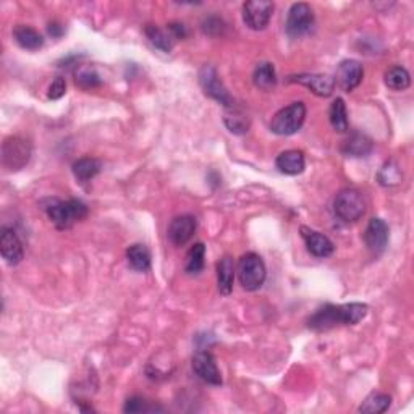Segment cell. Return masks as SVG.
I'll use <instances>...</instances> for the list:
<instances>
[{
    "label": "cell",
    "instance_id": "1",
    "mask_svg": "<svg viewBox=\"0 0 414 414\" xmlns=\"http://www.w3.org/2000/svg\"><path fill=\"white\" fill-rule=\"evenodd\" d=\"M368 304H325L308 319V327L316 332H327L340 325H356L368 316Z\"/></svg>",
    "mask_w": 414,
    "mask_h": 414
},
{
    "label": "cell",
    "instance_id": "2",
    "mask_svg": "<svg viewBox=\"0 0 414 414\" xmlns=\"http://www.w3.org/2000/svg\"><path fill=\"white\" fill-rule=\"evenodd\" d=\"M42 211L47 214L51 222L56 225L58 230L72 228L77 222H82L88 217L89 209L79 199H63L47 198L41 202Z\"/></svg>",
    "mask_w": 414,
    "mask_h": 414
},
{
    "label": "cell",
    "instance_id": "3",
    "mask_svg": "<svg viewBox=\"0 0 414 414\" xmlns=\"http://www.w3.org/2000/svg\"><path fill=\"white\" fill-rule=\"evenodd\" d=\"M366 212L364 195L356 188H345L333 199V214L343 224L358 222Z\"/></svg>",
    "mask_w": 414,
    "mask_h": 414
},
{
    "label": "cell",
    "instance_id": "4",
    "mask_svg": "<svg viewBox=\"0 0 414 414\" xmlns=\"http://www.w3.org/2000/svg\"><path fill=\"white\" fill-rule=\"evenodd\" d=\"M236 272H238L240 285L246 292H257L264 285L267 277L264 261L256 252H246L241 256Z\"/></svg>",
    "mask_w": 414,
    "mask_h": 414
},
{
    "label": "cell",
    "instance_id": "5",
    "mask_svg": "<svg viewBox=\"0 0 414 414\" xmlns=\"http://www.w3.org/2000/svg\"><path fill=\"white\" fill-rule=\"evenodd\" d=\"M306 120L304 102H293L273 115L271 122V131L278 136H292L298 133Z\"/></svg>",
    "mask_w": 414,
    "mask_h": 414
},
{
    "label": "cell",
    "instance_id": "6",
    "mask_svg": "<svg viewBox=\"0 0 414 414\" xmlns=\"http://www.w3.org/2000/svg\"><path fill=\"white\" fill-rule=\"evenodd\" d=\"M33 155L31 143L21 136H10L2 144V165L8 172L25 169Z\"/></svg>",
    "mask_w": 414,
    "mask_h": 414
},
{
    "label": "cell",
    "instance_id": "7",
    "mask_svg": "<svg viewBox=\"0 0 414 414\" xmlns=\"http://www.w3.org/2000/svg\"><path fill=\"white\" fill-rule=\"evenodd\" d=\"M199 84H201L204 94H206L207 98L217 101L219 104H222L225 107V109L235 107L233 98L224 86L222 79L219 78L217 70L212 65H204L199 70Z\"/></svg>",
    "mask_w": 414,
    "mask_h": 414
},
{
    "label": "cell",
    "instance_id": "8",
    "mask_svg": "<svg viewBox=\"0 0 414 414\" xmlns=\"http://www.w3.org/2000/svg\"><path fill=\"white\" fill-rule=\"evenodd\" d=\"M314 26V12L311 8V5L299 2L293 4L292 8H290L288 17H287V25H285V30H287V34L290 37H301L308 34Z\"/></svg>",
    "mask_w": 414,
    "mask_h": 414
},
{
    "label": "cell",
    "instance_id": "9",
    "mask_svg": "<svg viewBox=\"0 0 414 414\" xmlns=\"http://www.w3.org/2000/svg\"><path fill=\"white\" fill-rule=\"evenodd\" d=\"M273 13V4L269 0H250L243 4V21L252 31H262L269 26Z\"/></svg>",
    "mask_w": 414,
    "mask_h": 414
},
{
    "label": "cell",
    "instance_id": "10",
    "mask_svg": "<svg viewBox=\"0 0 414 414\" xmlns=\"http://www.w3.org/2000/svg\"><path fill=\"white\" fill-rule=\"evenodd\" d=\"M287 82L304 86L306 89H309L311 93L317 96V98H330L333 91H335V79L329 77V75L322 73L290 75Z\"/></svg>",
    "mask_w": 414,
    "mask_h": 414
},
{
    "label": "cell",
    "instance_id": "11",
    "mask_svg": "<svg viewBox=\"0 0 414 414\" xmlns=\"http://www.w3.org/2000/svg\"><path fill=\"white\" fill-rule=\"evenodd\" d=\"M193 370L202 382H206L209 385H222V374L217 368L216 358L211 351L207 349H199V351L193 356Z\"/></svg>",
    "mask_w": 414,
    "mask_h": 414
},
{
    "label": "cell",
    "instance_id": "12",
    "mask_svg": "<svg viewBox=\"0 0 414 414\" xmlns=\"http://www.w3.org/2000/svg\"><path fill=\"white\" fill-rule=\"evenodd\" d=\"M389 225L379 217H374L369 220L368 227L364 232V243L374 256H380L387 250L389 245Z\"/></svg>",
    "mask_w": 414,
    "mask_h": 414
},
{
    "label": "cell",
    "instance_id": "13",
    "mask_svg": "<svg viewBox=\"0 0 414 414\" xmlns=\"http://www.w3.org/2000/svg\"><path fill=\"white\" fill-rule=\"evenodd\" d=\"M364 77V68L358 60H343L337 68L335 75V84L345 91V93H351L358 88L363 82Z\"/></svg>",
    "mask_w": 414,
    "mask_h": 414
},
{
    "label": "cell",
    "instance_id": "14",
    "mask_svg": "<svg viewBox=\"0 0 414 414\" xmlns=\"http://www.w3.org/2000/svg\"><path fill=\"white\" fill-rule=\"evenodd\" d=\"M198 220L190 214L175 217L169 225V240L175 246H185L196 233Z\"/></svg>",
    "mask_w": 414,
    "mask_h": 414
},
{
    "label": "cell",
    "instance_id": "15",
    "mask_svg": "<svg viewBox=\"0 0 414 414\" xmlns=\"http://www.w3.org/2000/svg\"><path fill=\"white\" fill-rule=\"evenodd\" d=\"M0 252L8 266H17L23 261V243L12 228H2L0 233Z\"/></svg>",
    "mask_w": 414,
    "mask_h": 414
},
{
    "label": "cell",
    "instance_id": "16",
    "mask_svg": "<svg viewBox=\"0 0 414 414\" xmlns=\"http://www.w3.org/2000/svg\"><path fill=\"white\" fill-rule=\"evenodd\" d=\"M301 236H303L306 246H308V251L313 254L314 257H329L333 254L335 251V246L330 241L329 236H325L324 233L316 232V230L309 228V227H301L299 228Z\"/></svg>",
    "mask_w": 414,
    "mask_h": 414
},
{
    "label": "cell",
    "instance_id": "17",
    "mask_svg": "<svg viewBox=\"0 0 414 414\" xmlns=\"http://www.w3.org/2000/svg\"><path fill=\"white\" fill-rule=\"evenodd\" d=\"M276 167L280 174H285V175L293 176V175L303 174L306 169L304 154L297 149L283 150V153L278 154V157L276 159Z\"/></svg>",
    "mask_w": 414,
    "mask_h": 414
},
{
    "label": "cell",
    "instance_id": "18",
    "mask_svg": "<svg viewBox=\"0 0 414 414\" xmlns=\"http://www.w3.org/2000/svg\"><path fill=\"white\" fill-rule=\"evenodd\" d=\"M374 143L369 136H366L363 133H353L343 141L342 144V153L348 155V157H368L373 153Z\"/></svg>",
    "mask_w": 414,
    "mask_h": 414
},
{
    "label": "cell",
    "instance_id": "19",
    "mask_svg": "<svg viewBox=\"0 0 414 414\" xmlns=\"http://www.w3.org/2000/svg\"><path fill=\"white\" fill-rule=\"evenodd\" d=\"M13 39L25 51H39L44 46V37L39 31L26 25L15 26Z\"/></svg>",
    "mask_w": 414,
    "mask_h": 414
},
{
    "label": "cell",
    "instance_id": "20",
    "mask_svg": "<svg viewBox=\"0 0 414 414\" xmlns=\"http://www.w3.org/2000/svg\"><path fill=\"white\" fill-rule=\"evenodd\" d=\"M235 282V262L233 257L225 256L217 262V287L220 295L228 297L233 292Z\"/></svg>",
    "mask_w": 414,
    "mask_h": 414
},
{
    "label": "cell",
    "instance_id": "21",
    "mask_svg": "<svg viewBox=\"0 0 414 414\" xmlns=\"http://www.w3.org/2000/svg\"><path fill=\"white\" fill-rule=\"evenodd\" d=\"M224 123L225 127L228 128V131L233 134H246L250 131L251 127L250 117L246 115L243 110H240L236 105L230 107V109H225Z\"/></svg>",
    "mask_w": 414,
    "mask_h": 414
},
{
    "label": "cell",
    "instance_id": "22",
    "mask_svg": "<svg viewBox=\"0 0 414 414\" xmlns=\"http://www.w3.org/2000/svg\"><path fill=\"white\" fill-rule=\"evenodd\" d=\"M252 83H254L256 88L261 91H271L276 88L277 73H276V68H273V63L271 62L257 63V67L254 68V73H252Z\"/></svg>",
    "mask_w": 414,
    "mask_h": 414
},
{
    "label": "cell",
    "instance_id": "23",
    "mask_svg": "<svg viewBox=\"0 0 414 414\" xmlns=\"http://www.w3.org/2000/svg\"><path fill=\"white\" fill-rule=\"evenodd\" d=\"M102 169V165L98 159L94 157H83L78 159L77 162L72 165V172L79 183H88L94 179L96 175L99 174Z\"/></svg>",
    "mask_w": 414,
    "mask_h": 414
},
{
    "label": "cell",
    "instance_id": "24",
    "mask_svg": "<svg viewBox=\"0 0 414 414\" xmlns=\"http://www.w3.org/2000/svg\"><path fill=\"white\" fill-rule=\"evenodd\" d=\"M127 261L133 271L148 272L150 269V252L144 245H131L127 250Z\"/></svg>",
    "mask_w": 414,
    "mask_h": 414
},
{
    "label": "cell",
    "instance_id": "25",
    "mask_svg": "<svg viewBox=\"0 0 414 414\" xmlns=\"http://www.w3.org/2000/svg\"><path fill=\"white\" fill-rule=\"evenodd\" d=\"M329 122H330L333 130H335L337 133H347L348 131V128H349L348 112H347L345 101H343L342 98H337L330 104Z\"/></svg>",
    "mask_w": 414,
    "mask_h": 414
},
{
    "label": "cell",
    "instance_id": "26",
    "mask_svg": "<svg viewBox=\"0 0 414 414\" xmlns=\"http://www.w3.org/2000/svg\"><path fill=\"white\" fill-rule=\"evenodd\" d=\"M390 403H392L390 395L384 394V392H374V394H370L361 403V406L358 408V411L364 414H382L389 410Z\"/></svg>",
    "mask_w": 414,
    "mask_h": 414
},
{
    "label": "cell",
    "instance_id": "27",
    "mask_svg": "<svg viewBox=\"0 0 414 414\" xmlns=\"http://www.w3.org/2000/svg\"><path fill=\"white\" fill-rule=\"evenodd\" d=\"M384 78H385L387 88H390L392 91H406L411 84L410 72H408L405 67H400V65L387 70Z\"/></svg>",
    "mask_w": 414,
    "mask_h": 414
},
{
    "label": "cell",
    "instance_id": "28",
    "mask_svg": "<svg viewBox=\"0 0 414 414\" xmlns=\"http://www.w3.org/2000/svg\"><path fill=\"white\" fill-rule=\"evenodd\" d=\"M204 259H206V246L202 243L193 245L188 251L185 262V272L188 276H198L199 272H202L204 264H206Z\"/></svg>",
    "mask_w": 414,
    "mask_h": 414
},
{
    "label": "cell",
    "instance_id": "29",
    "mask_svg": "<svg viewBox=\"0 0 414 414\" xmlns=\"http://www.w3.org/2000/svg\"><path fill=\"white\" fill-rule=\"evenodd\" d=\"M144 34H146L149 42L155 47V49L167 52V53L174 49V41L175 39L170 36V33H165V31L160 30L159 26L148 25L146 28H144Z\"/></svg>",
    "mask_w": 414,
    "mask_h": 414
},
{
    "label": "cell",
    "instance_id": "30",
    "mask_svg": "<svg viewBox=\"0 0 414 414\" xmlns=\"http://www.w3.org/2000/svg\"><path fill=\"white\" fill-rule=\"evenodd\" d=\"M377 180H379L380 185L385 186V188L400 185V181H401L400 167H398L394 160H389V162H385L384 165H382V169L379 170V174H377Z\"/></svg>",
    "mask_w": 414,
    "mask_h": 414
},
{
    "label": "cell",
    "instance_id": "31",
    "mask_svg": "<svg viewBox=\"0 0 414 414\" xmlns=\"http://www.w3.org/2000/svg\"><path fill=\"white\" fill-rule=\"evenodd\" d=\"M75 82L82 89H96L102 86V79L99 73L91 67H82L75 73Z\"/></svg>",
    "mask_w": 414,
    "mask_h": 414
},
{
    "label": "cell",
    "instance_id": "32",
    "mask_svg": "<svg viewBox=\"0 0 414 414\" xmlns=\"http://www.w3.org/2000/svg\"><path fill=\"white\" fill-rule=\"evenodd\" d=\"M123 411L130 413V414H133V413H154V411H164V408L153 405V403L143 400V398H139V396H131L125 401Z\"/></svg>",
    "mask_w": 414,
    "mask_h": 414
},
{
    "label": "cell",
    "instance_id": "33",
    "mask_svg": "<svg viewBox=\"0 0 414 414\" xmlns=\"http://www.w3.org/2000/svg\"><path fill=\"white\" fill-rule=\"evenodd\" d=\"M201 30H202V33L207 34V36H220L225 30V23H224V20L219 18V17H207V18L202 20Z\"/></svg>",
    "mask_w": 414,
    "mask_h": 414
},
{
    "label": "cell",
    "instance_id": "34",
    "mask_svg": "<svg viewBox=\"0 0 414 414\" xmlns=\"http://www.w3.org/2000/svg\"><path fill=\"white\" fill-rule=\"evenodd\" d=\"M67 93V82L63 77H57L49 86V91H47V98L52 101L62 99Z\"/></svg>",
    "mask_w": 414,
    "mask_h": 414
},
{
    "label": "cell",
    "instance_id": "35",
    "mask_svg": "<svg viewBox=\"0 0 414 414\" xmlns=\"http://www.w3.org/2000/svg\"><path fill=\"white\" fill-rule=\"evenodd\" d=\"M167 30H169V33H170L172 37H174V39H185V37L188 36L185 25L176 23V21H174V23H170V25H167Z\"/></svg>",
    "mask_w": 414,
    "mask_h": 414
},
{
    "label": "cell",
    "instance_id": "36",
    "mask_svg": "<svg viewBox=\"0 0 414 414\" xmlns=\"http://www.w3.org/2000/svg\"><path fill=\"white\" fill-rule=\"evenodd\" d=\"M63 26L60 23H57V21H52V23H49V26H47V33H49V36L56 37V39H58V37H62L63 34Z\"/></svg>",
    "mask_w": 414,
    "mask_h": 414
}]
</instances>
